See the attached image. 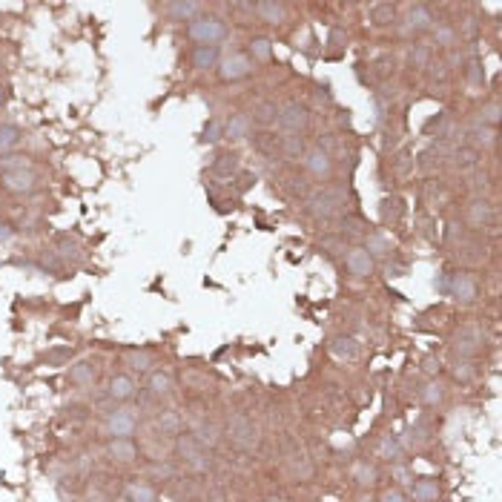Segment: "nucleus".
Returning a JSON list of instances; mask_svg holds the SVG:
<instances>
[{"mask_svg":"<svg viewBox=\"0 0 502 502\" xmlns=\"http://www.w3.org/2000/svg\"><path fill=\"white\" fill-rule=\"evenodd\" d=\"M227 436H230V442H233L236 448H241V451H256L259 442H261V436H259V425L250 419V416H244V413H233V416L227 419Z\"/></svg>","mask_w":502,"mask_h":502,"instance_id":"f257e3e1","label":"nucleus"},{"mask_svg":"<svg viewBox=\"0 0 502 502\" xmlns=\"http://www.w3.org/2000/svg\"><path fill=\"white\" fill-rule=\"evenodd\" d=\"M187 35L198 46H216L219 41H224V37H227V24L221 21V17H216V15L196 17V21H189Z\"/></svg>","mask_w":502,"mask_h":502,"instance_id":"f03ea898","label":"nucleus"},{"mask_svg":"<svg viewBox=\"0 0 502 502\" xmlns=\"http://www.w3.org/2000/svg\"><path fill=\"white\" fill-rule=\"evenodd\" d=\"M176 451H178V456L187 462V465H189L192 471L207 474V471L212 468L210 451H207L204 445H198V442H196V436H192V434H181V436L176 439Z\"/></svg>","mask_w":502,"mask_h":502,"instance_id":"7ed1b4c3","label":"nucleus"},{"mask_svg":"<svg viewBox=\"0 0 502 502\" xmlns=\"http://www.w3.org/2000/svg\"><path fill=\"white\" fill-rule=\"evenodd\" d=\"M304 210L310 212L316 219H333V216H342L344 212V192L342 189H324V192H316V196L307 198Z\"/></svg>","mask_w":502,"mask_h":502,"instance_id":"20e7f679","label":"nucleus"},{"mask_svg":"<svg viewBox=\"0 0 502 502\" xmlns=\"http://www.w3.org/2000/svg\"><path fill=\"white\" fill-rule=\"evenodd\" d=\"M135 431H138V413L132 408H118L109 411L104 419V434L109 439H132Z\"/></svg>","mask_w":502,"mask_h":502,"instance_id":"39448f33","label":"nucleus"},{"mask_svg":"<svg viewBox=\"0 0 502 502\" xmlns=\"http://www.w3.org/2000/svg\"><path fill=\"white\" fill-rule=\"evenodd\" d=\"M276 121L287 135H299L307 127V121H310V112H307V106L299 101H287L284 106H279Z\"/></svg>","mask_w":502,"mask_h":502,"instance_id":"423d86ee","label":"nucleus"},{"mask_svg":"<svg viewBox=\"0 0 502 502\" xmlns=\"http://www.w3.org/2000/svg\"><path fill=\"white\" fill-rule=\"evenodd\" d=\"M448 296L454 301H459V304H474L476 296H479V284L468 273H454L451 276V284H448Z\"/></svg>","mask_w":502,"mask_h":502,"instance_id":"0eeeda50","label":"nucleus"},{"mask_svg":"<svg viewBox=\"0 0 502 502\" xmlns=\"http://www.w3.org/2000/svg\"><path fill=\"white\" fill-rule=\"evenodd\" d=\"M344 267H347V273H351V276L368 279L373 270H376V261H373V256L364 247H351L344 253Z\"/></svg>","mask_w":502,"mask_h":502,"instance_id":"6e6552de","label":"nucleus"},{"mask_svg":"<svg viewBox=\"0 0 502 502\" xmlns=\"http://www.w3.org/2000/svg\"><path fill=\"white\" fill-rule=\"evenodd\" d=\"M0 187L15 192V196H29L37 187V178L32 169H17V172H0Z\"/></svg>","mask_w":502,"mask_h":502,"instance_id":"1a4fd4ad","label":"nucleus"},{"mask_svg":"<svg viewBox=\"0 0 502 502\" xmlns=\"http://www.w3.org/2000/svg\"><path fill=\"white\" fill-rule=\"evenodd\" d=\"M250 72H253V61H250L247 55H230V57H224L221 66H219V75L224 81H230V84L247 78Z\"/></svg>","mask_w":502,"mask_h":502,"instance_id":"9d476101","label":"nucleus"},{"mask_svg":"<svg viewBox=\"0 0 502 502\" xmlns=\"http://www.w3.org/2000/svg\"><path fill=\"white\" fill-rule=\"evenodd\" d=\"M304 167H307V172H310V176L327 178L333 172V158H331V152H324L322 147H313V149L304 152Z\"/></svg>","mask_w":502,"mask_h":502,"instance_id":"9b49d317","label":"nucleus"},{"mask_svg":"<svg viewBox=\"0 0 502 502\" xmlns=\"http://www.w3.org/2000/svg\"><path fill=\"white\" fill-rule=\"evenodd\" d=\"M465 219H468V224H471L474 230H485V227H491V224H494V207H491V201H485V198H474V201L468 204Z\"/></svg>","mask_w":502,"mask_h":502,"instance_id":"f8f14e48","label":"nucleus"},{"mask_svg":"<svg viewBox=\"0 0 502 502\" xmlns=\"http://www.w3.org/2000/svg\"><path fill=\"white\" fill-rule=\"evenodd\" d=\"M135 393H138V382H135V376L129 373H118L109 379V388H106V396L115 399V402H127L132 399Z\"/></svg>","mask_w":502,"mask_h":502,"instance_id":"ddd939ff","label":"nucleus"},{"mask_svg":"<svg viewBox=\"0 0 502 502\" xmlns=\"http://www.w3.org/2000/svg\"><path fill=\"white\" fill-rule=\"evenodd\" d=\"M431 26H434V12L428 6H422V3L408 6V12H405V29L408 32H425Z\"/></svg>","mask_w":502,"mask_h":502,"instance_id":"4468645a","label":"nucleus"},{"mask_svg":"<svg viewBox=\"0 0 502 502\" xmlns=\"http://www.w3.org/2000/svg\"><path fill=\"white\" fill-rule=\"evenodd\" d=\"M106 456L112 462H132L135 456H138V445H135L132 439H109Z\"/></svg>","mask_w":502,"mask_h":502,"instance_id":"2eb2a0df","label":"nucleus"},{"mask_svg":"<svg viewBox=\"0 0 502 502\" xmlns=\"http://www.w3.org/2000/svg\"><path fill=\"white\" fill-rule=\"evenodd\" d=\"M250 129H253V121H250V115L236 112L233 118L224 124V138H230V141H241V138H247V135H250Z\"/></svg>","mask_w":502,"mask_h":502,"instance_id":"dca6fc26","label":"nucleus"},{"mask_svg":"<svg viewBox=\"0 0 502 502\" xmlns=\"http://www.w3.org/2000/svg\"><path fill=\"white\" fill-rule=\"evenodd\" d=\"M479 331L476 327H465V331H459L456 333V342H454V347H456V353L459 356H474L476 351H479Z\"/></svg>","mask_w":502,"mask_h":502,"instance_id":"f3484780","label":"nucleus"},{"mask_svg":"<svg viewBox=\"0 0 502 502\" xmlns=\"http://www.w3.org/2000/svg\"><path fill=\"white\" fill-rule=\"evenodd\" d=\"M331 353L342 362H353V359H359V342L351 336H339L331 342Z\"/></svg>","mask_w":502,"mask_h":502,"instance_id":"a211bd4d","label":"nucleus"},{"mask_svg":"<svg viewBox=\"0 0 502 502\" xmlns=\"http://www.w3.org/2000/svg\"><path fill=\"white\" fill-rule=\"evenodd\" d=\"M169 391H172V376L167 371H152L147 379V393L161 399V396H169Z\"/></svg>","mask_w":502,"mask_h":502,"instance_id":"6ab92c4d","label":"nucleus"},{"mask_svg":"<svg viewBox=\"0 0 502 502\" xmlns=\"http://www.w3.org/2000/svg\"><path fill=\"white\" fill-rule=\"evenodd\" d=\"M221 55H219V46H196L192 49V66L196 69H212L219 66Z\"/></svg>","mask_w":502,"mask_h":502,"instance_id":"aec40b11","label":"nucleus"},{"mask_svg":"<svg viewBox=\"0 0 502 502\" xmlns=\"http://www.w3.org/2000/svg\"><path fill=\"white\" fill-rule=\"evenodd\" d=\"M253 12L261 17L264 24H281L284 21V3H273V0H264V3H253Z\"/></svg>","mask_w":502,"mask_h":502,"instance_id":"412c9836","label":"nucleus"},{"mask_svg":"<svg viewBox=\"0 0 502 502\" xmlns=\"http://www.w3.org/2000/svg\"><path fill=\"white\" fill-rule=\"evenodd\" d=\"M24 141V132L21 127L15 124H0V156H9V152Z\"/></svg>","mask_w":502,"mask_h":502,"instance_id":"4be33fe9","label":"nucleus"},{"mask_svg":"<svg viewBox=\"0 0 502 502\" xmlns=\"http://www.w3.org/2000/svg\"><path fill=\"white\" fill-rule=\"evenodd\" d=\"M212 172H216L219 178H233L239 172V156L236 152H221V156L212 161Z\"/></svg>","mask_w":502,"mask_h":502,"instance_id":"5701e85b","label":"nucleus"},{"mask_svg":"<svg viewBox=\"0 0 502 502\" xmlns=\"http://www.w3.org/2000/svg\"><path fill=\"white\" fill-rule=\"evenodd\" d=\"M127 364L132 373H152V364H156V356L149 351H129L127 353Z\"/></svg>","mask_w":502,"mask_h":502,"instance_id":"b1692460","label":"nucleus"},{"mask_svg":"<svg viewBox=\"0 0 502 502\" xmlns=\"http://www.w3.org/2000/svg\"><path fill=\"white\" fill-rule=\"evenodd\" d=\"M69 382L78 384V388H89L95 382V364L92 362H78L69 368Z\"/></svg>","mask_w":502,"mask_h":502,"instance_id":"393cba45","label":"nucleus"},{"mask_svg":"<svg viewBox=\"0 0 502 502\" xmlns=\"http://www.w3.org/2000/svg\"><path fill=\"white\" fill-rule=\"evenodd\" d=\"M192 436H196V442H198V445H204L207 451H210V448H216V445H219V439H221L219 428H216L212 422H201L198 428L192 431Z\"/></svg>","mask_w":502,"mask_h":502,"instance_id":"a878e982","label":"nucleus"},{"mask_svg":"<svg viewBox=\"0 0 502 502\" xmlns=\"http://www.w3.org/2000/svg\"><path fill=\"white\" fill-rule=\"evenodd\" d=\"M127 499L129 502H158V494L152 485H144V482H129L127 485Z\"/></svg>","mask_w":502,"mask_h":502,"instance_id":"bb28decb","label":"nucleus"},{"mask_svg":"<svg viewBox=\"0 0 502 502\" xmlns=\"http://www.w3.org/2000/svg\"><path fill=\"white\" fill-rule=\"evenodd\" d=\"M491 144H494V129L482 127V124H476V127L468 129V147L479 149V147H491Z\"/></svg>","mask_w":502,"mask_h":502,"instance_id":"cd10ccee","label":"nucleus"},{"mask_svg":"<svg viewBox=\"0 0 502 502\" xmlns=\"http://www.w3.org/2000/svg\"><path fill=\"white\" fill-rule=\"evenodd\" d=\"M176 21H196V15L201 12V3H167L164 6Z\"/></svg>","mask_w":502,"mask_h":502,"instance_id":"c85d7f7f","label":"nucleus"},{"mask_svg":"<svg viewBox=\"0 0 502 502\" xmlns=\"http://www.w3.org/2000/svg\"><path fill=\"white\" fill-rule=\"evenodd\" d=\"M17 169H32V161L26 156H17V152L0 156V172H17Z\"/></svg>","mask_w":502,"mask_h":502,"instance_id":"c756f323","label":"nucleus"},{"mask_svg":"<svg viewBox=\"0 0 502 502\" xmlns=\"http://www.w3.org/2000/svg\"><path fill=\"white\" fill-rule=\"evenodd\" d=\"M454 164L459 169L476 167L479 164V149H474V147H459V149H454Z\"/></svg>","mask_w":502,"mask_h":502,"instance_id":"7c9ffc66","label":"nucleus"},{"mask_svg":"<svg viewBox=\"0 0 502 502\" xmlns=\"http://www.w3.org/2000/svg\"><path fill=\"white\" fill-rule=\"evenodd\" d=\"M279 147H281V152L287 158H299V156H304V141H301V135H284V138L279 141Z\"/></svg>","mask_w":502,"mask_h":502,"instance_id":"2f4dec72","label":"nucleus"},{"mask_svg":"<svg viewBox=\"0 0 502 502\" xmlns=\"http://www.w3.org/2000/svg\"><path fill=\"white\" fill-rule=\"evenodd\" d=\"M250 55H253L256 61H270V55H273V41H270V37H253V41H250Z\"/></svg>","mask_w":502,"mask_h":502,"instance_id":"473e14b6","label":"nucleus"},{"mask_svg":"<svg viewBox=\"0 0 502 502\" xmlns=\"http://www.w3.org/2000/svg\"><path fill=\"white\" fill-rule=\"evenodd\" d=\"M376 456H382V459H388V462H396L399 456H402V448H399V442L396 439H391V436H384L379 445H376Z\"/></svg>","mask_w":502,"mask_h":502,"instance_id":"72a5a7b5","label":"nucleus"},{"mask_svg":"<svg viewBox=\"0 0 502 502\" xmlns=\"http://www.w3.org/2000/svg\"><path fill=\"white\" fill-rule=\"evenodd\" d=\"M290 471H293L299 479H307V476L313 474V462L307 459L304 454H293V456H290Z\"/></svg>","mask_w":502,"mask_h":502,"instance_id":"f704fd0d","label":"nucleus"},{"mask_svg":"<svg viewBox=\"0 0 502 502\" xmlns=\"http://www.w3.org/2000/svg\"><path fill=\"white\" fill-rule=\"evenodd\" d=\"M371 12H373V21L379 26H388V24L396 21V6H391V3H376Z\"/></svg>","mask_w":502,"mask_h":502,"instance_id":"c9c22d12","label":"nucleus"},{"mask_svg":"<svg viewBox=\"0 0 502 502\" xmlns=\"http://www.w3.org/2000/svg\"><path fill=\"white\" fill-rule=\"evenodd\" d=\"M158 428H161V434H181V419H178V413L176 411H164L158 416Z\"/></svg>","mask_w":502,"mask_h":502,"instance_id":"e433bc0d","label":"nucleus"},{"mask_svg":"<svg viewBox=\"0 0 502 502\" xmlns=\"http://www.w3.org/2000/svg\"><path fill=\"white\" fill-rule=\"evenodd\" d=\"M364 250H368L371 256H384V253H391V241L384 239L382 233H373V236H368V244H364Z\"/></svg>","mask_w":502,"mask_h":502,"instance_id":"4c0bfd02","label":"nucleus"},{"mask_svg":"<svg viewBox=\"0 0 502 502\" xmlns=\"http://www.w3.org/2000/svg\"><path fill=\"white\" fill-rule=\"evenodd\" d=\"M479 124L488 127V129H494L499 124V104L496 101H491V104H485L479 109Z\"/></svg>","mask_w":502,"mask_h":502,"instance_id":"58836bf2","label":"nucleus"},{"mask_svg":"<svg viewBox=\"0 0 502 502\" xmlns=\"http://www.w3.org/2000/svg\"><path fill=\"white\" fill-rule=\"evenodd\" d=\"M456 37H459V32H456L454 26H436V29H434V41H436L439 46H445V49H451V46L456 44Z\"/></svg>","mask_w":502,"mask_h":502,"instance_id":"ea45409f","label":"nucleus"},{"mask_svg":"<svg viewBox=\"0 0 502 502\" xmlns=\"http://www.w3.org/2000/svg\"><path fill=\"white\" fill-rule=\"evenodd\" d=\"M221 138H224V124H221L219 118L207 121V127H204V141H207V144H216V141H221Z\"/></svg>","mask_w":502,"mask_h":502,"instance_id":"a19ab883","label":"nucleus"},{"mask_svg":"<svg viewBox=\"0 0 502 502\" xmlns=\"http://www.w3.org/2000/svg\"><path fill=\"white\" fill-rule=\"evenodd\" d=\"M276 115H279V106H276L273 101H264V104H259V109H256V121H259V124H270V121H276Z\"/></svg>","mask_w":502,"mask_h":502,"instance_id":"79ce46f5","label":"nucleus"},{"mask_svg":"<svg viewBox=\"0 0 502 502\" xmlns=\"http://www.w3.org/2000/svg\"><path fill=\"white\" fill-rule=\"evenodd\" d=\"M353 476H356L359 485H373V482H376V468L373 465H364V462H362V465L353 468Z\"/></svg>","mask_w":502,"mask_h":502,"instance_id":"37998d69","label":"nucleus"},{"mask_svg":"<svg viewBox=\"0 0 502 502\" xmlns=\"http://www.w3.org/2000/svg\"><path fill=\"white\" fill-rule=\"evenodd\" d=\"M411 64H413V66H419V69H422V66H428V64H431V49L425 46V44H416V46L411 49Z\"/></svg>","mask_w":502,"mask_h":502,"instance_id":"c03bdc74","label":"nucleus"},{"mask_svg":"<svg viewBox=\"0 0 502 502\" xmlns=\"http://www.w3.org/2000/svg\"><path fill=\"white\" fill-rule=\"evenodd\" d=\"M413 496H416L419 502H431V499L436 496V482H428V479H422L419 485L413 488Z\"/></svg>","mask_w":502,"mask_h":502,"instance_id":"a18cd8bd","label":"nucleus"},{"mask_svg":"<svg viewBox=\"0 0 502 502\" xmlns=\"http://www.w3.org/2000/svg\"><path fill=\"white\" fill-rule=\"evenodd\" d=\"M454 376H456L459 382H471V379L476 376V371H474L471 362H456V364H454Z\"/></svg>","mask_w":502,"mask_h":502,"instance_id":"49530a36","label":"nucleus"},{"mask_svg":"<svg viewBox=\"0 0 502 502\" xmlns=\"http://www.w3.org/2000/svg\"><path fill=\"white\" fill-rule=\"evenodd\" d=\"M422 399L428 402V405H436V402H442V388H439L436 382H428V384H425V388H422Z\"/></svg>","mask_w":502,"mask_h":502,"instance_id":"de8ad7c7","label":"nucleus"},{"mask_svg":"<svg viewBox=\"0 0 502 502\" xmlns=\"http://www.w3.org/2000/svg\"><path fill=\"white\" fill-rule=\"evenodd\" d=\"M468 84L471 86H482V84H485V72H482V64L479 61H471V66H468Z\"/></svg>","mask_w":502,"mask_h":502,"instance_id":"09e8293b","label":"nucleus"},{"mask_svg":"<svg viewBox=\"0 0 502 502\" xmlns=\"http://www.w3.org/2000/svg\"><path fill=\"white\" fill-rule=\"evenodd\" d=\"M376 502H408V494H405L402 488H388Z\"/></svg>","mask_w":502,"mask_h":502,"instance_id":"8fccbe9b","label":"nucleus"},{"mask_svg":"<svg viewBox=\"0 0 502 502\" xmlns=\"http://www.w3.org/2000/svg\"><path fill=\"white\" fill-rule=\"evenodd\" d=\"M428 66H431V78L434 81H445L448 78V64L445 61H431Z\"/></svg>","mask_w":502,"mask_h":502,"instance_id":"3c124183","label":"nucleus"},{"mask_svg":"<svg viewBox=\"0 0 502 502\" xmlns=\"http://www.w3.org/2000/svg\"><path fill=\"white\" fill-rule=\"evenodd\" d=\"M12 236H15V230H12L9 224H3V221H0V244H3V241H9Z\"/></svg>","mask_w":502,"mask_h":502,"instance_id":"603ef678","label":"nucleus"},{"mask_svg":"<svg viewBox=\"0 0 502 502\" xmlns=\"http://www.w3.org/2000/svg\"><path fill=\"white\" fill-rule=\"evenodd\" d=\"M152 474L156 476H172V468L169 465H152Z\"/></svg>","mask_w":502,"mask_h":502,"instance_id":"864d4df0","label":"nucleus"},{"mask_svg":"<svg viewBox=\"0 0 502 502\" xmlns=\"http://www.w3.org/2000/svg\"><path fill=\"white\" fill-rule=\"evenodd\" d=\"M3 101H6V86L0 84V106H3Z\"/></svg>","mask_w":502,"mask_h":502,"instance_id":"5fc2aeb1","label":"nucleus"},{"mask_svg":"<svg viewBox=\"0 0 502 502\" xmlns=\"http://www.w3.org/2000/svg\"><path fill=\"white\" fill-rule=\"evenodd\" d=\"M264 502H284V499H281V496H267Z\"/></svg>","mask_w":502,"mask_h":502,"instance_id":"6e6d98bb","label":"nucleus"},{"mask_svg":"<svg viewBox=\"0 0 502 502\" xmlns=\"http://www.w3.org/2000/svg\"><path fill=\"white\" fill-rule=\"evenodd\" d=\"M359 502H376V496H371V494H368V496H362Z\"/></svg>","mask_w":502,"mask_h":502,"instance_id":"4d7b16f0","label":"nucleus"},{"mask_svg":"<svg viewBox=\"0 0 502 502\" xmlns=\"http://www.w3.org/2000/svg\"><path fill=\"white\" fill-rule=\"evenodd\" d=\"M118 502H129V499H127V496H124V499H118Z\"/></svg>","mask_w":502,"mask_h":502,"instance_id":"13d9d810","label":"nucleus"}]
</instances>
